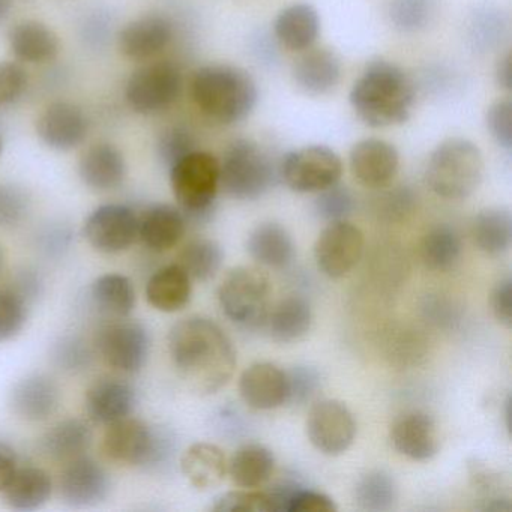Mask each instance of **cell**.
<instances>
[{"instance_id":"obj_1","label":"cell","mask_w":512,"mask_h":512,"mask_svg":"<svg viewBox=\"0 0 512 512\" xmlns=\"http://www.w3.org/2000/svg\"><path fill=\"white\" fill-rule=\"evenodd\" d=\"M169 355L190 391L212 395L235 374L236 350L226 332L206 317H188L169 332Z\"/></svg>"},{"instance_id":"obj_2","label":"cell","mask_w":512,"mask_h":512,"mask_svg":"<svg viewBox=\"0 0 512 512\" xmlns=\"http://www.w3.org/2000/svg\"><path fill=\"white\" fill-rule=\"evenodd\" d=\"M415 83L394 62L374 59L350 89L353 112L371 128H388L409 121L415 106Z\"/></svg>"},{"instance_id":"obj_3","label":"cell","mask_w":512,"mask_h":512,"mask_svg":"<svg viewBox=\"0 0 512 512\" xmlns=\"http://www.w3.org/2000/svg\"><path fill=\"white\" fill-rule=\"evenodd\" d=\"M190 86L197 109L221 125L244 121L259 100L256 80L247 70L235 65H205L194 73Z\"/></svg>"},{"instance_id":"obj_4","label":"cell","mask_w":512,"mask_h":512,"mask_svg":"<svg viewBox=\"0 0 512 512\" xmlns=\"http://www.w3.org/2000/svg\"><path fill=\"white\" fill-rule=\"evenodd\" d=\"M484 178V157L470 140L454 137L440 143L428 160L425 182L436 196L461 200L472 196Z\"/></svg>"},{"instance_id":"obj_5","label":"cell","mask_w":512,"mask_h":512,"mask_svg":"<svg viewBox=\"0 0 512 512\" xmlns=\"http://www.w3.org/2000/svg\"><path fill=\"white\" fill-rule=\"evenodd\" d=\"M170 184L187 223H205L220 190V161L209 152L193 151L170 167Z\"/></svg>"},{"instance_id":"obj_6","label":"cell","mask_w":512,"mask_h":512,"mask_svg":"<svg viewBox=\"0 0 512 512\" xmlns=\"http://www.w3.org/2000/svg\"><path fill=\"white\" fill-rule=\"evenodd\" d=\"M275 182V167L268 152L250 139H238L220 161V188L235 200L260 199Z\"/></svg>"},{"instance_id":"obj_7","label":"cell","mask_w":512,"mask_h":512,"mask_svg":"<svg viewBox=\"0 0 512 512\" xmlns=\"http://www.w3.org/2000/svg\"><path fill=\"white\" fill-rule=\"evenodd\" d=\"M271 295L268 275L250 266H239L227 272L218 287V302L227 319L251 328L265 325Z\"/></svg>"},{"instance_id":"obj_8","label":"cell","mask_w":512,"mask_h":512,"mask_svg":"<svg viewBox=\"0 0 512 512\" xmlns=\"http://www.w3.org/2000/svg\"><path fill=\"white\" fill-rule=\"evenodd\" d=\"M103 449L110 460L134 467L157 466L169 454L166 437L133 416L107 425Z\"/></svg>"},{"instance_id":"obj_9","label":"cell","mask_w":512,"mask_h":512,"mask_svg":"<svg viewBox=\"0 0 512 512\" xmlns=\"http://www.w3.org/2000/svg\"><path fill=\"white\" fill-rule=\"evenodd\" d=\"M182 91L179 68L169 61L151 62L134 71L125 88L128 106L143 116L166 112Z\"/></svg>"},{"instance_id":"obj_10","label":"cell","mask_w":512,"mask_h":512,"mask_svg":"<svg viewBox=\"0 0 512 512\" xmlns=\"http://www.w3.org/2000/svg\"><path fill=\"white\" fill-rule=\"evenodd\" d=\"M280 176L296 193H319L340 182L343 161L328 146H305L284 157Z\"/></svg>"},{"instance_id":"obj_11","label":"cell","mask_w":512,"mask_h":512,"mask_svg":"<svg viewBox=\"0 0 512 512\" xmlns=\"http://www.w3.org/2000/svg\"><path fill=\"white\" fill-rule=\"evenodd\" d=\"M97 349L113 370L125 374L139 373L148 362L151 337L142 323L116 319L98 332Z\"/></svg>"},{"instance_id":"obj_12","label":"cell","mask_w":512,"mask_h":512,"mask_svg":"<svg viewBox=\"0 0 512 512\" xmlns=\"http://www.w3.org/2000/svg\"><path fill=\"white\" fill-rule=\"evenodd\" d=\"M305 430L311 445L329 457L344 454L356 436V421L346 404L320 400L308 412Z\"/></svg>"},{"instance_id":"obj_13","label":"cell","mask_w":512,"mask_h":512,"mask_svg":"<svg viewBox=\"0 0 512 512\" xmlns=\"http://www.w3.org/2000/svg\"><path fill=\"white\" fill-rule=\"evenodd\" d=\"M364 254V235L349 221H334L317 236L314 259L317 268L326 277L337 278L349 274Z\"/></svg>"},{"instance_id":"obj_14","label":"cell","mask_w":512,"mask_h":512,"mask_svg":"<svg viewBox=\"0 0 512 512\" xmlns=\"http://www.w3.org/2000/svg\"><path fill=\"white\" fill-rule=\"evenodd\" d=\"M83 233L98 253H124L139 239V217L128 206L103 205L89 215Z\"/></svg>"},{"instance_id":"obj_15","label":"cell","mask_w":512,"mask_h":512,"mask_svg":"<svg viewBox=\"0 0 512 512\" xmlns=\"http://www.w3.org/2000/svg\"><path fill=\"white\" fill-rule=\"evenodd\" d=\"M112 481L107 470L94 458L82 457L68 461L58 481L59 497L71 508H91L109 496Z\"/></svg>"},{"instance_id":"obj_16","label":"cell","mask_w":512,"mask_h":512,"mask_svg":"<svg viewBox=\"0 0 512 512\" xmlns=\"http://www.w3.org/2000/svg\"><path fill=\"white\" fill-rule=\"evenodd\" d=\"M349 163L359 184L377 190L394 181L400 167V155L395 146L385 140L365 139L353 146Z\"/></svg>"},{"instance_id":"obj_17","label":"cell","mask_w":512,"mask_h":512,"mask_svg":"<svg viewBox=\"0 0 512 512\" xmlns=\"http://www.w3.org/2000/svg\"><path fill=\"white\" fill-rule=\"evenodd\" d=\"M89 122L76 104L58 101L50 104L37 122V133L49 148L56 151H73L85 142Z\"/></svg>"},{"instance_id":"obj_18","label":"cell","mask_w":512,"mask_h":512,"mask_svg":"<svg viewBox=\"0 0 512 512\" xmlns=\"http://www.w3.org/2000/svg\"><path fill=\"white\" fill-rule=\"evenodd\" d=\"M173 38V25L161 14H148L128 23L119 34V50L131 61H151L167 49Z\"/></svg>"},{"instance_id":"obj_19","label":"cell","mask_w":512,"mask_h":512,"mask_svg":"<svg viewBox=\"0 0 512 512\" xmlns=\"http://www.w3.org/2000/svg\"><path fill=\"white\" fill-rule=\"evenodd\" d=\"M391 442L395 451L413 461L431 460L440 448L436 422L422 410H412L395 419Z\"/></svg>"},{"instance_id":"obj_20","label":"cell","mask_w":512,"mask_h":512,"mask_svg":"<svg viewBox=\"0 0 512 512\" xmlns=\"http://www.w3.org/2000/svg\"><path fill=\"white\" fill-rule=\"evenodd\" d=\"M239 394L251 409H278L287 404V373L271 362H256L241 374Z\"/></svg>"},{"instance_id":"obj_21","label":"cell","mask_w":512,"mask_h":512,"mask_svg":"<svg viewBox=\"0 0 512 512\" xmlns=\"http://www.w3.org/2000/svg\"><path fill=\"white\" fill-rule=\"evenodd\" d=\"M61 389L47 374H31L19 380L10 394V407L23 421L41 422L55 415Z\"/></svg>"},{"instance_id":"obj_22","label":"cell","mask_w":512,"mask_h":512,"mask_svg":"<svg viewBox=\"0 0 512 512\" xmlns=\"http://www.w3.org/2000/svg\"><path fill=\"white\" fill-rule=\"evenodd\" d=\"M85 407L89 421L107 427L131 416L136 407V391L124 380L103 377L86 392Z\"/></svg>"},{"instance_id":"obj_23","label":"cell","mask_w":512,"mask_h":512,"mask_svg":"<svg viewBox=\"0 0 512 512\" xmlns=\"http://www.w3.org/2000/svg\"><path fill=\"white\" fill-rule=\"evenodd\" d=\"M187 226L181 209L158 203L149 206L139 218V239L148 250L166 253L181 242Z\"/></svg>"},{"instance_id":"obj_24","label":"cell","mask_w":512,"mask_h":512,"mask_svg":"<svg viewBox=\"0 0 512 512\" xmlns=\"http://www.w3.org/2000/svg\"><path fill=\"white\" fill-rule=\"evenodd\" d=\"M293 80L311 97L329 94L341 79V61L332 50L308 49L293 65Z\"/></svg>"},{"instance_id":"obj_25","label":"cell","mask_w":512,"mask_h":512,"mask_svg":"<svg viewBox=\"0 0 512 512\" xmlns=\"http://www.w3.org/2000/svg\"><path fill=\"white\" fill-rule=\"evenodd\" d=\"M79 173L86 187L95 191H112L125 181L127 161L115 145L97 143L83 152Z\"/></svg>"},{"instance_id":"obj_26","label":"cell","mask_w":512,"mask_h":512,"mask_svg":"<svg viewBox=\"0 0 512 512\" xmlns=\"http://www.w3.org/2000/svg\"><path fill=\"white\" fill-rule=\"evenodd\" d=\"M181 470L194 488L209 491L220 487L226 479L227 458L214 443H193L182 454Z\"/></svg>"},{"instance_id":"obj_27","label":"cell","mask_w":512,"mask_h":512,"mask_svg":"<svg viewBox=\"0 0 512 512\" xmlns=\"http://www.w3.org/2000/svg\"><path fill=\"white\" fill-rule=\"evenodd\" d=\"M11 52L19 61L28 64H47L59 55L58 35L37 20L17 23L8 34Z\"/></svg>"},{"instance_id":"obj_28","label":"cell","mask_w":512,"mask_h":512,"mask_svg":"<svg viewBox=\"0 0 512 512\" xmlns=\"http://www.w3.org/2000/svg\"><path fill=\"white\" fill-rule=\"evenodd\" d=\"M319 32V13L308 4H293L284 8L274 22L275 38L290 52L311 49Z\"/></svg>"},{"instance_id":"obj_29","label":"cell","mask_w":512,"mask_h":512,"mask_svg":"<svg viewBox=\"0 0 512 512\" xmlns=\"http://www.w3.org/2000/svg\"><path fill=\"white\" fill-rule=\"evenodd\" d=\"M190 275L175 263L158 269L146 284L149 305L163 313H176L187 307L193 293Z\"/></svg>"},{"instance_id":"obj_30","label":"cell","mask_w":512,"mask_h":512,"mask_svg":"<svg viewBox=\"0 0 512 512\" xmlns=\"http://www.w3.org/2000/svg\"><path fill=\"white\" fill-rule=\"evenodd\" d=\"M94 442V430L86 419L68 418L53 425L43 437L40 448L56 461H71L82 457Z\"/></svg>"},{"instance_id":"obj_31","label":"cell","mask_w":512,"mask_h":512,"mask_svg":"<svg viewBox=\"0 0 512 512\" xmlns=\"http://www.w3.org/2000/svg\"><path fill=\"white\" fill-rule=\"evenodd\" d=\"M313 325V310L310 302L302 296H287L281 299L274 310L266 316L265 326L269 337L277 343H295L310 332Z\"/></svg>"},{"instance_id":"obj_32","label":"cell","mask_w":512,"mask_h":512,"mask_svg":"<svg viewBox=\"0 0 512 512\" xmlns=\"http://www.w3.org/2000/svg\"><path fill=\"white\" fill-rule=\"evenodd\" d=\"M247 251L260 265L284 268L295 257V242L286 227L275 221H266L251 230Z\"/></svg>"},{"instance_id":"obj_33","label":"cell","mask_w":512,"mask_h":512,"mask_svg":"<svg viewBox=\"0 0 512 512\" xmlns=\"http://www.w3.org/2000/svg\"><path fill=\"white\" fill-rule=\"evenodd\" d=\"M53 493V481L49 473L40 467L17 469L7 487L4 488V502L14 511H35L43 508Z\"/></svg>"},{"instance_id":"obj_34","label":"cell","mask_w":512,"mask_h":512,"mask_svg":"<svg viewBox=\"0 0 512 512\" xmlns=\"http://www.w3.org/2000/svg\"><path fill=\"white\" fill-rule=\"evenodd\" d=\"M275 467L274 452L260 443L241 446L227 463V473L239 488L262 487L272 476Z\"/></svg>"},{"instance_id":"obj_35","label":"cell","mask_w":512,"mask_h":512,"mask_svg":"<svg viewBox=\"0 0 512 512\" xmlns=\"http://www.w3.org/2000/svg\"><path fill=\"white\" fill-rule=\"evenodd\" d=\"M473 242L487 256L508 253L512 242V217L508 208L482 209L472 224Z\"/></svg>"},{"instance_id":"obj_36","label":"cell","mask_w":512,"mask_h":512,"mask_svg":"<svg viewBox=\"0 0 512 512\" xmlns=\"http://www.w3.org/2000/svg\"><path fill=\"white\" fill-rule=\"evenodd\" d=\"M95 307L115 319H127L136 308L137 296L130 278L122 274H106L98 277L91 286Z\"/></svg>"},{"instance_id":"obj_37","label":"cell","mask_w":512,"mask_h":512,"mask_svg":"<svg viewBox=\"0 0 512 512\" xmlns=\"http://www.w3.org/2000/svg\"><path fill=\"white\" fill-rule=\"evenodd\" d=\"M178 260V265L190 275L191 280L209 281L223 265V248L214 239L199 236L184 245Z\"/></svg>"},{"instance_id":"obj_38","label":"cell","mask_w":512,"mask_h":512,"mask_svg":"<svg viewBox=\"0 0 512 512\" xmlns=\"http://www.w3.org/2000/svg\"><path fill=\"white\" fill-rule=\"evenodd\" d=\"M461 238L449 224L428 230L421 245V256L427 268L443 272L454 268L461 257Z\"/></svg>"},{"instance_id":"obj_39","label":"cell","mask_w":512,"mask_h":512,"mask_svg":"<svg viewBox=\"0 0 512 512\" xmlns=\"http://www.w3.org/2000/svg\"><path fill=\"white\" fill-rule=\"evenodd\" d=\"M397 499V484L386 470H368L356 482V505L364 511H391L397 503Z\"/></svg>"},{"instance_id":"obj_40","label":"cell","mask_w":512,"mask_h":512,"mask_svg":"<svg viewBox=\"0 0 512 512\" xmlns=\"http://www.w3.org/2000/svg\"><path fill=\"white\" fill-rule=\"evenodd\" d=\"M28 298L19 289L0 287V343L13 340L28 322Z\"/></svg>"},{"instance_id":"obj_41","label":"cell","mask_w":512,"mask_h":512,"mask_svg":"<svg viewBox=\"0 0 512 512\" xmlns=\"http://www.w3.org/2000/svg\"><path fill=\"white\" fill-rule=\"evenodd\" d=\"M314 209L322 220L328 223L344 221L355 211V197L347 187L338 184L319 191Z\"/></svg>"},{"instance_id":"obj_42","label":"cell","mask_w":512,"mask_h":512,"mask_svg":"<svg viewBox=\"0 0 512 512\" xmlns=\"http://www.w3.org/2000/svg\"><path fill=\"white\" fill-rule=\"evenodd\" d=\"M214 512H271V497L265 491L235 490L221 494L211 506Z\"/></svg>"},{"instance_id":"obj_43","label":"cell","mask_w":512,"mask_h":512,"mask_svg":"<svg viewBox=\"0 0 512 512\" xmlns=\"http://www.w3.org/2000/svg\"><path fill=\"white\" fill-rule=\"evenodd\" d=\"M436 0H394L391 7L392 22L401 31H418L430 22Z\"/></svg>"},{"instance_id":"obj_44","label":"cell","mask_w":512,"mask_h":512,"mask_svg":"<svg viewBox=\"0 0 512 512\" xmlns=\"http://www.w3.org/2000/svg\"><path fill=\"white\" fill-rule=\"evenodd\" d=\"M287 373V386H289V395H287V404L290 406L301 407L310 403L317 392H319L322 380H320L319 371L316 368L298 365Z\"/></svg>"},{"instance_id":"obj_45","label":"cell","mask_w":512,"mask_h":512,"mask_svg":"<svg viewBox=\"0 0 512 512\" xmlns=\"http://www.w3.org/2000/svg\"><path fill=\"white\" fill-rule=\"evenodd\" d=\"M193 151H196V140L191 131L181 125L167 128L158 140V155L169 167Z\"/></svg>"},{"instance_id":"obj_46","label":"cell","mask_w":512,"mask_h":512,"mask_svg":"<svg viewBox=\"0 0 512 512\" xmlns=\"http://www.w3.org/2000/svg\"><path fill=\"white\" fill-rule=\"evenodd\" d=\"M28 73L17 62H0V107L11 106L28 88Z\"/></svg>"},{"instance_id":"obj_47","label":"cell","mask_w":512,"mask_h":512,"mask_svg":"<svg viewBox=\"0 0 512 512\" xmlns=\"http://www.w3.org/2000/svg\"><path fill=\"white\" fill-rule=\"evenodd\" d=\"M488 131L497 145L506 151L512 148V103L511 100H499L491 104L485 115Z\"/></svg>"},{"instance_id":"obj_48","label":"cell","mask_w":512,"mask_h":512,"mask_svg":"<svg viewBox=\"0 0 512 512\" xmlns=\"http://www.w3.org/2000/svg\"><path fill=\"white\" fill-rule=\"evenodd\" d=\"M56 364L67 371H80L89 367L92 353L85 341L79 337H65L56 344L53 352Z\"/></svg>"},{"instance_id":"obj_49","label":"cell","mask_w":512,"mask_h":512,"mask_svg":"<svg viewBox=\"0 0 512 512\" xmlns=\"http://www.w3.org/2000/svg\"><path fill=\"white\" fill-rule=\"evenodd\" d=\"M467 472H469L470 484L479 494L485 497V503L503 497L500 494V488L503 485L502 476L493 467L488 466L479 458H472L467 463Z\"/></svg>"},{"instance_id":"obj_50","label":"cell","mask_w":512,"mask_h":512,"mask_svg":"<svg viewBox=\"0 0 512 512\" xmlns=\"http://www.w3.org/2000/svg\"><path fill=\"white\" fill-rule=\"evenodd\" d=\"M28 200L17 188H0V226H14L25 217Z\"/></svg>"},{"instance_id":"obj_51","label":"cell","mask_w":512,"mask_h":512,"mask_svg":"<svg viewBox=\"0 0 512 512\" xmlns=\"http://www.w3.org/2000/svg\"><path fill=\"white\" fill-rule=\"evenodd\" d=\"M491 311L497 322L505 328L512 326V280L511 277L500 278L490 295Z\"/></svg>"},{"instance_id":"obj_52","label":"cell","mask_w":512,"mask_h":512,"mask_svg":"<svg viewBox=\"0 0 512 512\" xmlns=\"http://www.w3.org/2000/svg\"><path fill=\"white\" fill-rule=\"evenodd\" d=\"M413 200H415V197H413V193L409 188H395V190L389 191V193L383 197L382 211L385 212L389 218H401L412 209Z\"/></svg>"},{"instance_id":"obj_53","label":"cell","mask_w":512,"mask_h":512,"mask_svg":"<svg viewBox=\"0 0 512 512\" xmlns=\"http://www.w3.org/2000/svg\"><path fill=\"white\" fill-rule=\"evenodd\" d=\"M424 311L427 313L428 319H431V322L437 323L439 326L452 325V323L458 322V319H460L458 308L442 298L427 299Z\"/></svg>"},{"instance_id":"obj_54","label":"cell","mask_w":512,"mask_h":512,"mask_svg":"<svg viewBox=\"0 0 512 512\" xmlns=\"http://www.w3.org/2000/svg\"><path fill=\"white\" fill-rule=\"evenodd\" d=\"M19 469L16 449L8 443L0 442V493L7 487L14 473Z\"/></svg>"},{"instance_id":"obj_55","label":"cell","mask_w":512,"mask_h":512,"mask_svg":"<svg viewBox=\"0 0 512 512\" xmlns=\"http://www.w3.org/2000/svg\"><path fill=\"white\" fill-rule=\"evenodd\" d=\"M511 55H506L505 58L500 59L497 64L496 77L497 83L502 86L506 91L512 89V68H511Z\"/></svg>"},{"instance_id":"obj_56","label":"cell","mask_w":512,"mask_h":512,"mask_svg":"<svg viewBox=\"0 0 512 512\" xmlns=\"http://www.w3.org/2000/svg\"><path fill=\"white\" fill-rule=\"evenodd\" d=\"M14 0H0V23H4L10 16L11 8H13Z\"/></svg>"},{"instance_id":"obj_57","label":"cell","mask_w":512,"mask_h":512,"mask_svg":"<svg viewBox=\"0 0 512 512\" xmlns=\"http://www.w3.org/2000/svg\"><path fill=\"white\" fill-rule=\"evenodd\" d=\"M5 263V254L4 250H2V247H0V272H2V268H4Z\"/></svg>"},{"instance_id":"obj_58","label":"cell","mask_w":512,"mask_h":512,"mask_svg":"<svg viewBox=\"0 0 512 512\" xmlns=\"http://www.w3.org/2000/svg\"><path fill=\"white\" fill-rule=\"evenodd\" d=\"M0 151H2V143H0Z\"/></svg>"}]
</instances>
